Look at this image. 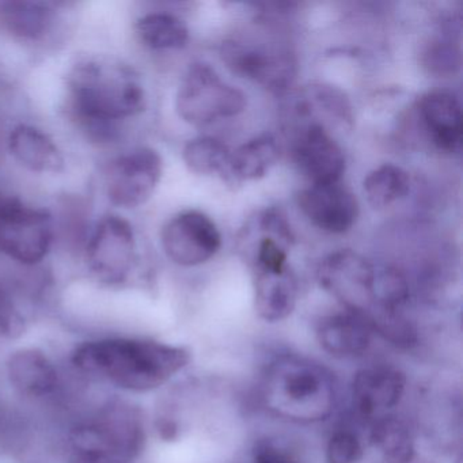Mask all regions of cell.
<instances>
[{"instance_id":"1","label":"cell","mask_w":463,"mask_h":463,"mask_svg":"<svg viewBox=\"0 0 463 463\" xmlns=\"http://www.w3.org/2000/svg\"><path fill=\"white\" fill-rule=\"evenodd\" d=\"M67 83L72 113L99 139H112L118 121L146 109L142 83L131 69L112 59L80 61Z\"/></svg>"},{"instance_id":"2","label":"cell","mask_w":463,"mask_h":463,"mask_svg":"<svg viewBox=\"0 0 463 463\" xmlns=\"http://www.w3.org/2000/svg\"><path fill=\"white\" fill-rule=\"evenodd\" d=\"M181 346L156 341H88L75 349L72 362L80 370L104 376L129 392H150L166 383L189 363Z\"/></svg>"},{"instance_id":"3","label":"cell","mask_w":463,"mask_h":463,"mask_svg":"<svg viewBox=\"0 0 463 463\" xmlns=\"http://www.w3.org/2000/svg\"><path fill=\"white\" fill-rule=\"evenodd\" d=\"M335 400L337 390L332 373L306 357H278L262 376V405L270 414L286 421H324L335 411Z\"/></svg>"},{"instance_id":"4","label":"cell","mask_w":463,"mask_h":463,"mask_svg":"<svg viewBox=\"0 0 463 463\" xmlns=\"http://www.w3.org/2000/svg\"><path fill=\"white\" fill-rule=\"evenodd\" d=\"M246 105L245 94L224 82L218 72L205 63L189 67L175 97L178 116L194 127L235 118L246 109Z\"/></svg>"},{"instance_id":"5","label":"cell","mask_w":463,"mask_h":463,"mask_svg":"<svg viewBox=\"0 0 463 463\" xmlns=\"http://www.w3.org/2000/svg\"><path fill=\"white\" fill-rule=\"evenodd\" d=\"M146 433L139 411L110 405L93 424L72 430L71 443L83 459H131L142 452Z\"/></svg>"},{"instance_id":"6","label":"cell","mask_w":463,"mask_h":463,"mask_svg":"<svg viewBox=\"0 0 463 463\" xmlns=\"http://www.w3.org/2000/svg\"><path fill=\"white\" fill-rule=\"evenodd\" d=\"M321 286L346 310L370 324L378 313L376 267L356 251L343 249L325 257L318 268Z\"/></svg>"},{"instance_id":"7","label":"cell","mask_w":463,"mask_h":463,"mask_svg":"<svg viewBox=\"0 0 463 463\" xmlns=\"http://www.w3.org/2000/svg\"><path fill=\"white\" fill-rule=\"evenodd\" d=\"M53 241L52 218L47 211L20 200L0 202V251L25 265L42 262Z\"/></svg>"},{"instance_id":"8","label":"cell","mask_w":463,"mask_h":463,"mask_svg":"<svg viewBox=\"0 0 463 463\" xmlns=\"http://www.w3.org/2000/svg\"><path fill=\"white\" fill-rule=\"evenodd\" d=\"M164 164L153 148L142 147L118 156L105 175L108 199L121 208H137L153 196L161 181Z\"/></svg>"},{"instance_id":"9","label":"cell","mask_w":463,"mask_h":463,"mask_svg":"<svg viewBox=\"0 0 463 463\" xmlns=\"http://www.w3.org/2000/svg\"><path fill=\"white\" fill-rule=\"evenodd\" d=\"M137 238L134 227L121 216L99 222L86 246V261L91 272L107 283H120L134 264Z\"/></svg>"},{"instance_id":"10","label":"cell","mask_w":463,"mask_h":463,"mask_svg":"<svg viewBox=\"0 0 463 463\" xmlns=\"http://www.w3.org/2000/svg\"><path fill=\"white\" fill-rule=\"evenodd\" d=\"M165 254L181 267L210 261L222 246L216 224L200 211L178 213L165 224L161 234Z\"/></svg>"},{"instance_id":"11","label":"cell","mask_w":463,"mask_h":463,"mask_svg":"<svg viewBox=\"0 0 463 463\" xmlns=\"http://www.w3.org/2000/svg\"><path fill=\"white\" fill-rule=\"evenodd\" d=\"M294 161L311 185L340 183L345 156L329 129L318 124L300 127L294 143Z\"/></svg>"},{"instance_id":"12","label":"cell","mask_w":463,"mask_h":463,"mask_svg":"<svg viewBox=\"0 0 463 463\" xmlns=\"http://www.w3.org/2000/svg\"><path fill=\"white\" fill-rule=\"evenodd\" d=\"M224 63L234 74L253 80L268 90L283 93L295 78V63L279 51L226 43L222 48Z\"/></svg>"},{"instance_id":"13","label":"cell","mask_w":463,"mask_h":463,"mask_svg":"<svg viewBox=\"0 0 463 463\" xmlns=\"http://www.w3.org/2000/svg\"><path fill=\"white\" fill-rule=\"evenodd\" d=\"M300 210L322 232L344 234L359 218L356 196L340 183L311 185L298 196Z\"/></svg>"},{"instance_id":"14","label":"cell","mask_w":463,"mask_h":463,"mask_svg":"<svg viewBox=\"0 0 463 463\" xmlns=\"http://www.w3.org/2000/svg\"><path fill=\"white\" fill-rule=\"evenodd\" d=\"M417 118L430 142L443 153H457L462 146V109L454 94L430 91L417 102Z\"/></svg>"},{"instance_id":"15","label":"cell","mask_w":463,"mask_h":463,"mask_svg":"<svg viewBox=\"0 0 463 463\" xmlns=\"http://www.w3.org/2000/svg\"><path fill=\"white\" fill-rule=\"evenodd\" d=\"M405 384V375L392 367L378 365L359 371L352 384L357 413L363 419H381L400 402Z\"/></svg>"},{"instance_id":"16","label":"cell","mask_w":463,"mask_h":463,"mask_svg":"<svg viewBox=\"0 0 463 463\" xmlns=\"http://www.w3.org/2000/svg\"><path fill=\"white\" fill-rule=\"evenodd\" d=\"M298 294V280L289 265L254 270V306L264 321L279 322L291 316Z\"/></svg>"},{"instance_id":"17","label":"cell","mask_w":463,"mask_h":463,"mask_svg":"<svg viewBox=\"0 0 463 463\" xmlns=\"http://www.w3.org/2000/svg\"><path fill=\"white\" fill-rule=\"evenodd\" d=\"M373 329L363 317L346 311L322 319L317 335L322 348L337 359H356L368 351Z\"/></svg>"},{"instance_id":"18","label":"cell","mask_w":463,"mask_h":463,"mask_svg":"<svg viewBox=\"0 0 463 463\" xmlns=\"http://www.w3.org/2000/svg\"><path fill=\"white\" fill-rule=\"evenodd\" d=\"M279 158L280 148L276 137L272 134L259 135L230 153L222 175L230 185L260 180L278 164Z\"/></svg>"},{"instance_id":"19","label":"cell","mask_w":463,"mask_h":463,"mask_svg":"<svg viewBox=\"0 0 463 463\" xmlns=\"http://www.w3.org/2000/svg\"><path fill=\"white\" fill-rule=\"evenodd\" d=\"M7 373L13 386L29 397L50 394L58 384V373L52 362L39 349L14 352L7 362Z\"/></svg>"},{"instance_id":"20","label":"cell","mask_w":463,"mask_h":463,"mask_svg":"<svg viewBox=\"0 0 463 463\" xmlns=\"http://www.w3.org/2000/svg\"><path fill=\"white\" fill-rule=\"evenodd\" d=\"M12 156L26 169L37 173H59L64 158L56 143L39 128L18 126L9 137Z\"/></svg>"},{"instance_id":"21","label":"cell","mask_w":463,"mask_h":463,"mask_svg":"<svg viewBox=\"0 0 463 463\" xmlns=\"http://www.w3.org/2000/svg\"><path fill=\"white\" fill-rule=\"evenodd\" d=\"M53 12L43 2L4 0L0 2V32L13 39L36 42L52 25Z\"/></svg>"},{"instance_id":"22","label":"cell","mask_w":463,"mask_h":463,"mask_svg":"<svg viewBox=\"0 0 463 463\" xmlns=\"http://www.w3.org/2000/svg\"><path fill=\"white\" fill-rule=\"evenodd\" d=\"M371 441L381 452L384 463H411L413 459L414 443L411 430L397 417L383 416L376 420Z\"/></svg>"},{"instance_id":"23","label":"cell","mask_w":463,"mask_h":463,"mask_svg":"<svg viewBox=\"0 0 463 463\" xmlns=\"http://www.w3.org/2000/svg\"><path fill=\"white\" fill-rule=\"evenodd\" d=\"M140 40L151 50H183L189 42V31L180 18L164 13H153L137 24Z\"/></svg>"},{"instance_id":"24","label":"cell","mask_w":463,"mask_h":463,"mask_svg":"<svg viewBox=\"0 0 463 463\" xmlns=\"http://www.w3.org/2000/svg\"><path fill=\"white\" fill-rule=\"evenodd\" d=\"M363 188L373 207H389L408 194L411 177L402 167L392 164L382 165L365 177Z\"/></svg>"},{"instance_id":"25","label":"cell","mask_w":463,"mask_h":463,"mask_svg":"<svg viewBox=\"0 0 463 463\" xmlns=\"http://www.w3.org/2000/svg\"><path fill=\"white\" fill-rule=\"evenodd\" d=\"M230 153L232 151L221 140L202 137L186 143L183 158L186 167L196 175H222L229 161Z\"/></svg>"},{"instance_id":"26","label":"cell","mask_w":463,"mask_h":463,"mask_svg":"<svg viewBox=\"0 0 463 463\" xmlns=\"http://www.w3.org/2000/svg\"><path fill=\"white\" fill-rule=\"evenodd\" d=\"M362 452V444L354 432L337 430L327 443V463H356Z\"/></svg>"},{"instance_id":"27","label":"cell","mask_w":463,"mask_h":463,"mask_svg":"<svg viewBox=\"0 0 463 463\" xmlns=\"http://www.w3.org/2000/svg\"><path fill=\"white\" fill-rule=\"evenodd\" d=\"M25 332V322L6 289L0 286V335L18 338Z\"/></svg>"},{"instance_id":"28","label":"cell","mask_w":463,"mask_h":463,"mask_svg":"<svg viewBox=\"0 0 463 463\" xmlns=\"http://www.w3.org/2000/svg\"><path fill=\"white\" fill-rule=\"evenodd\" d=\"M427 58V67H430V71L438 72L439 75L451 74L454 72V67H459V52L454 50L451 43L436 42L435 44L430 45L428 52L425 53Z\"/></svg>"},{"instance_id":"29","label":"cell","mask_w":463,"mask_h":463,"mask_svg":"<svg viewBox=\"0 0 463 463\" xmlns=\"http://www.w3.org/2000/svg\"><path fill=\"white\" fill-rule=\"evenodd\" d=\"M254 463H295L286 452L270 444L260 446L254 452Z\"/></svg>"},{"instance_id":"30","label":"cell","mask_w":463,"mask_h":463,"mask_svg":"<svg viewBox=\"0 0 463 463\" xmlns=\"http://www.w3.org/2000/svg\"><path fill=\"white\" fill-rule=\"evenodd\" d=\"M85 463H121L120 460L107 459V458H99V459H83Z\"/></svg>"}]
</instances>
